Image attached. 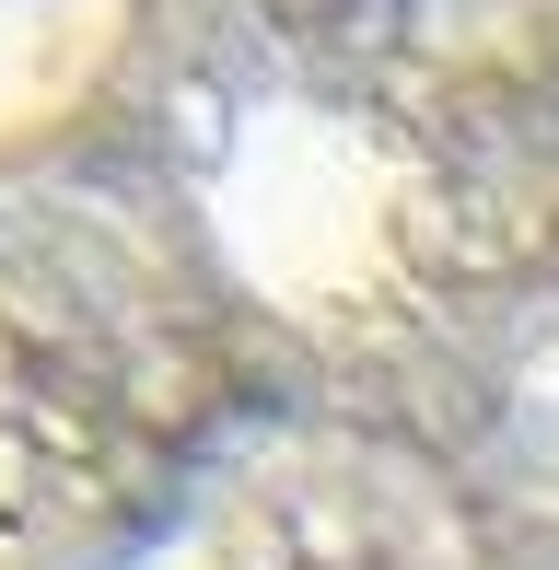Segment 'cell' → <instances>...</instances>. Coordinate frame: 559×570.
Wrapping results in <instances>:
<instances>
[{"label": "cell", "instance_id": "obj_1", "mask_svg": "<svg viewBox=\"0 0 559 570\" xmlns=\"http://www.w3.org/2000/svg\"><path fill=\"white\" fill-rule=\"evenodd\" d=\"M140 0H0V175L47 164L117 82Z\"/></svg>", "mask_w": 559, "mask_h": 570}]
</instances>
